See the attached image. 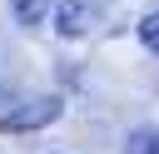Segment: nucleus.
I'll return each mask as SVG.
<instances>
[{
	"label": "nucleus",
	"mask_w": 159,
	"mask_h": 154,
	"mask_svg": "<svg viewBox=\"0 0 159 154\" xmlns=\"http://www.w3.org/2000/svg\"><path fill=\"white\" fill-rule=\"evenodd\" d=\"M55 119H60V99L45 94V99H35V104H20V109L0 114V134H30V129H45V124H55Z\"/></svg>",
	"instance_id": "f257e3e1"
},
{
	"label": "nucleus",
	"mask_w": 159,
	"mask_h": 154,
	"mask_svg": "<svg viewBox=\"0 0 159 154\" xmlns=\"http://www.w3.org/2000/svg\"><path fill=\"white\" fill-rule=\"evenodd\" d=\"M94 25H99V10L89 0H60L55 5V35L60 40H84Z\"/></svg>",
	"instance_id": "f03ea898"
},
{
	"label": "nucleus",
	"mask_w": 159,
	"mask_h": 154,
	"mask_svg": "<svg viewBox=\"0 0 159 154\" xmlns=\"http://www.w3.org/2000/svg\"><path fill=\"white\" fill-rule=\"evenodd\" d=\"M124 154H159V129H134L129 139H124Z\"/></svg>",
	"instance_id": "7ed1b4c3"
},
{
	"label": "nucleus",
	"mask_w": 159,
	"mask_h": 154,
	"mask_svg": "<svg viewBox=\"0 0 159 154\" xmlns=\"http://www.w3.org/2000/svg\"><path fill=\"white\" fill-rule=\"evenodd\" d=\"M10 10H15V20H20V25H40V20L50 15V0H15Z\"/></svg>",
	"instance_id": "20e7f679"
},
{
	"label": "nucleus",
	"mask_w": 159,
	"mask_h": 154,
	"mask_svg": "<svg viewBox=\"0 0 159 154\" xmlns=\"http://www.w3.org/2000/svg\"><path fill=\"white\" fill-rule=\"evenodd\" d=\"M139 45H144L149 55H159V10H149V15L139 20Z\"/></svg>",
	"instance_id": "39448f33"
}]
</instances>
